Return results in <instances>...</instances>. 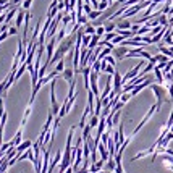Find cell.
<instances>
[{"label": "cell", "mask_w": 173, "mask_h": 173, "mask_svg": "<svg viewBox=\"0 0 173 173\" xmlns=\"http://www.w3.org/2000/svg\"><path fill=\"white\" fill-rule=\"evenodd\" d=\"M144 63H146V62H144V60H141L139 63H138L136 67L133 68V70H130V71H128V73L125 75L123 78H122V84H126V83L130 81V79H133V78H138V76H139L138 73H139V70L144 67Z\"/></svg>", "instance_id": "obj_3"}, {"label": "cell", "mask_w": 173, "mask_h": 173, "mask_svg": "<svg viewBox=\"0 0 173 173\" xmlns=\"http://www.w3.org/2000/svg\"><path fill=\"white\" fill-rule=\"evenodd\" d=\"M168 94H170V97L173 100V83H170V86H168Z\"/></svg>", "instance_id": "obj_37"}, {"label": "cell", "mask_w": 173, "mask_h": 173, "mask_svg": "<svg viewBox=\"0 0 173 173\" xmlns=\"http://www.w3.org/2000/svg\"><path fill=\"white\" fill-rule=\"evenodd\" d=\"M104 62H107V63L112 65V67H117V58H115V57H112V55L105 57V58H104Z\"/></svg>", "instance_id": "obj_24"}, {"label": "cell", "mask_w": 173, "mask_h": 173, "mask_svg": "<svg viewBox=\"0 0 173 173\" xmlns=\"http://www.w3.org/2000/svg\"><path fill=\"white\" fill-rule=\"evenodd\" d=\"M31 144H33L31 141H25V143H21V144H20V146L16 147V152H18V155H21L25 151H28V149L31 147Z\"/></svg>", "instance_id": "obj_10"}, {"label": "cell", "mask_w": 173, "mask_h": 173, "mask_svg": "<svg viewBox=\"0 0 173 173\" xmlns=\"http://www.w3.org/2000/svg\"><path fill=\"white\" fill-rule=\"evenodd\" d=\"M117 28V23H112V21H109V25H105V31L107 33H113V29Z\"/></svg>", "instance_id": "obj_29"}, {"label": "cell", "mask_w": 173, "mask_h": 173, "mask_svg": "<svg viewBox=\"0 0 173 173\" xmlns=\"http://www.w3.org/2000/svg\"><path fill=\"white\" fill-rule=\"evenodd\" d=\"M91 39H92V36H89V34H84V36H83V46H84V49H88L89 47Z\"/></svg>", "instance_id": "obj_20"}, {"label": "cell", "mask_w": 173, "mask_h": 173, "mask_svg": "<svg viewBox=\"0 0 173 173\" xmlns=\"http://www.w3.org/2000/svg\"><path fill=\"white\" fill-rule=\"evenodd\" d=\"M7 3H8V0H0V7H2V5H7Z\"/></svg>", "instance_id": "obj_39"}, {"label": "cell", "mask_w": 173, "mask_h": 173, "mask_svg": "<svg viewBox=\"0 0 173 173\" xmlns=\"http://www.w3.org/2000/svg\"><path fill=\"white\" fill-rule=\"evenodd\" d=\"M113 91L117 94H122V76L118 75V71L113 73Z\"/></svg>", "instance_id": "obj_5"}, {"label": "cell", "mask_w": 173, "mask_h": 173, "mask_svg": "<svg viewBox=\"0 0 173 173\" xmlns=\"http://www.w3.org/2000/svg\"><path fill=\"white\" fill-rule=\"evenodd\" d=\"M128 52H130V49H128V47H125V46H122L120 49H113L112 54L115 55L117 60H125V57H126Z\"/></svg>", "instance_id": "obj_6"}, {"label": "cell", "mask_w": 173, "mask_h": 173, "mask_svg": "<svg viewBox=\"0 0 173 173\" xmlns=\"http://www.w3.org/2000/svg\"><path fill=\"white\" fill-rule=\"evenodd\" d=\"M84 34H89V36H91V34H96L94 26H92V25H88V26L84 28Z\"/></svg>", "instance_id": "obj_30"}, {"label": "cell", "mask_w": 173, "mask_h": 173, "mask_svg": "<svg viewBox=\"0 0 173 173\" xmlns=\"http://www.w3.org/2000/svg\"><path fill=\"white\" fill-rule=\"evenodd\" d=\"M170 36H173V28H172V29H170Z\"/></svg>", "instance_id": "obj_41"}, {"label": "cell", "mask_w": 173, "mask_h": 173, "mask_svg": "<svg viewBox=\"0 0 173 173\" xmlns=\"http://www.w3.org/2000/svg\"><path fill=\"white\" fill-rule=\"evenodd\" d=\"M100 36H97V34H92V39H91V44H89V47L88 49H91V50H94V47L96 46H99V42H100Z\"/></svg>", "instance_id": "obj_16"}, {"label": "cell", "mask_w": 173, "mask_h": 173, "mask_svg": "<svg viewBox=\"0 0 173 173\" xmlns=\"http://www.w3.org/2000/svg\"><path fill=\"white\" fill-rule=\"evenodd\" d=\"M159 109H160V107H159V105H157V104H155V105H152V107H151V110H149V112H147V115H146V117H144V118H143V122H141V123H139V125H138V126H136V128H134V130H133V133H131V136H133V138H134V136H136V134H138V131H139V130H141V128H143V126H144V125H146V123H147V120H149V118H151V117H152V115H154V113H155V112H157V110H159Z\"/></svg>", "instance_id": "obj_4"}, {"label": "cell", "mask_w": 173, "mask_h": 173, "mask_svg": "<svg viewBox=\"0 0 173 173\" xmlns=\"http://www.w3.org/2000/svg\"><path fill=\"white\" fill-rule=\"evenodd\" d=\"M164 78H165V79H168V81H170V83H173V70H172L168 75H165Z\"/></svg>", "instance_id": "obj_36"}, {"label": "cell", "mask_w": 173, "mask_h": 173, "mask_svg": "<svg viewBox=\"0 0 173 173\" xmlns=\"http://www.w3.org/2000/svg\"><path fill=\"white\" fill-rule=\"evenodd\" d=\"M104 164H105V160H102V159H100V160H97V162H96V164H92V165H91V168H89V172H91V173H99L100 170H102Z\"/></svg>", "instance_id": "obj_8"}, {"label": "cell", "mask_w": 173, "mask_h": 173, "mask_svg": "<svg viewBox=\"0 0 173 173\" xmlns=\"http://www.w3.org/2000/svg\"><path fill=\"white\" fill-rule=\"evenodd\" d=\"M31 3H33V0H25V2H23V10H29Z\"/></svg>", "instance_id": "obj_32"}, {"label": "cell", "mask_w": 173, "mask_h": 173, "mask_svg": "<svg viewBox=\"0 0 173 173\" xmlns=\"http://www.w3.org/2000/svg\"><path fill=\"white\" fill-rule=\"evenodd\" d=\"M152 29V28L151 26H143V28H139V31H138V34H136V36H143V34H146V33H149V31H151Z\"/></svg>", "instance_id": "obj_26"}, {"label": "cell", "mask_w": 173, "mask_h": 173, "mask_svg": "<svg viewBox=\"0 0 173 173\" xmlns=\"http://www.w3.org/2000/svg\"><path fill=\"white\" fill-rule=\"evenodd\" d=\"M100 16H102V12H100V10H92V12L88 15V18L89 20H94V21H96V20H99Z\"/></svg>", "instance_id": "obj_17"}, {"label": "cell", "mask_w": 173, "mask_h": 173, "mask_svg": "<svg viewBox=\"0 0 173 173\" xmlns=\"http://www.w3.org/2000/svg\"><path fill=\"white\" fill-rule=\"evenodd\" d=\"M21 134H23V130L20 128V130H18V133L15 134V138L12 139V143H13V146H15V147H18L20 144H21Z\"/></svg>", "instance_id": "obj_14"}, {"label": "cell", "mask_w": 173, "mask_h": 173, "mask_svg": "<svg viewBox=\"0 0 173 173\" xmlns=\"http://www.w3.org/2000/svg\"><path fill=\"white\" fill-rule=\"evenodd\" d=\"M107 31H105V26H97V29H96V34L97 36H104Z\"/></svg>", "instance_id": "obj_31"}, {"label": "cell", "mask_w": 173, "mask_h": 173, "mask_svg": "<svg viewBox=\"0 0 173 173\" xmlns=\"http://www.w3.org/2000/svg\"><path fill=\"white\" fill-rule=\"evenodd\" d=\"M99 122H100V118H99V117L92 115L91 122H89V126H91V128H96V126H99Z\"/></svg>", "instance_id": "obj_23"}, {"label": "cell", "mask_w": 173, "mask_h": 173, "mask_svg": "<svg viewBox=\"0 0 173 173\" xmlns=\"http://www.w3.org/2000/svg\"><path fill=\"white\" fill-rule=\"evenodd\" d=\"M117 36H118L117 33H105V42H112Z\"/></svg>", "instance_id": "obj_25"}, {"label": "cell", "mask_w": 173, "mask_h": 173, "mask_svg": "<svg viewBox=\"0 0 173 173\" xmlns=\"http://www.w3.org/2000/svg\"><path fill=\"white\" fill-rule=\"evenodd\" d=\"M91 130H92V128L89 126V125H86V126H84V130H83V136H81L84 141L89 139V133H91Z\"/></svg>", "instance_id": "obj_18"}, {"label": "cell", "mask_w": 173, "mask_h": 173, "mask_svg": "<svg viewBox=\"0 0 173 173\" xmlns=\"http://www.w3.org/2000/svg\"><path fill=\"white\" fill-rule=\"evenodd\" d=\"M154 73H155V79H157L159 83H164V73H162V68L159 67V65H155V68H154Z\"/></svg>", "instance_id": "obj_13"}, {"label": "cell", "mask_w": 173, "mask_h": 173, "mask_svg": "<svg viewBox=\"0 0 173 173\" xmlns=\"http://www.w3.org/2000/svg\"><path fill=\"white\" fill-rule=\"evenodd\" d=\"M75 128L76 126H71L70 128V133H68V138H67V147H65V154H63L62 162H60V170H63V172L71 165V151H73V147H71V141H73Z\"/></svg>", "instance_id": "obj_1"}, {"label": "cell", "mask_w": 173, "mask_h": 173, "mask_svg": "<svg viewBox=\"0 0 173 173\" xmlns=\"http://www.w3.org/2000/svg\"><path fill=\"white\" fill-rule=\"evenodd\" d=\"M168 15H172V16H173V5L170 7V13H168Z\"/></svg>", "instance_id": "obj_40"}, {"label": "cell", "mask_w": 173, "mask_h": 173, "mask_svg": "<svg viewBox=\"0 0 173 173\" xmlns=\"http://www.w3.org/2000/svg\"><path fill=\"white\" fill-rule=\"evenodd\" d=\"M58 2H63V0H58Z\"/></svg>", "instance_id": "obj_42"}, {"label": "cell", "mask_w": 173, "mask_h": 173, "mask_svg": "<svg viewBox=\"0 0 173 173\" xmlns=\"http://www.w3.org/2000/svg\"><path fill=\"white\" fill-rule=\"evenodd\" d=\"M151 89L154 91L155 97H157V105L160 107L162 104L165 102V99H167V91L162 88V84H154V83L151 84Z\"/></svg>", "instance_id": "obj_2"}, {"label": "cell", "mask_w": 173, "mask_h": 173, "mask_svg": "<svg viewBox=\"0 0 173 173\" xmlns=\"http://www.w3.org/2000/svg\"><path fill=\"white\" fill-rule=\"evenodd\" d=\"M62 76H63V79H65V81H67V83H70V84H71V81L75 79V71L71 70V68H65V71H63V75H62Z\"/></svg>", "instance_id": "obj_7"}, {"label": "cell", "mask_w": 173, "mask_h": 173, "mask_svg": "<svg viewBox=\"0 0 173 173\" xmlns=\"http://www.w3.org/2000/svg\"><path fill=\"white\" fill-rule=\"evenodd\" d=\"M131 23L128 21V20H118L117 21V28H118V31H125V29H131Z\"/></svg>", "instance_id": "obj_9"}, {"label": "cell", "mask_w": 173, "mask_h": 173, "mask_svg": "<svg viewBox=\"0 0 173 173\" xmlns=\"http://www.w3.org/2000/svg\"><path fill=\"white\" fill-rule=\"evenodd\" d=\"M109 5H110V2H109V0H102V2L99 3V8H97V10H100V12L104 13L107 8H109Z\"/></svg>", "instance_id": "obj_22"}, {"label": "cell", "mask_w": 173, "mask_h": 173, "mask_svg": "<svg viewBox=\"0 0 173 173\" xmlns=\"http://www.w3.org/2000/svg\"><path fill=\"white\" fill-rule=\"evenodd\" d=\"M115 168H117L115 159H113V157H110V159H109V164H107V170H109V172H112V170H115Z\"/></svg>", "instance_id": "obj_21"}, {"label": "cell", "mask_w": 173, "mask_h": 173, "mask_svg": "<svg viewBox=\"0 0 173 173\" xmlns=\"http://www.w3.org/2000/svg\"><path fill=\"white\" fill-rule=\"evenodd\" d=\"M25 16H26V13L25 12H23V10H20V12H18V16H16V21H15V28H20V26H21L23 25V20H25Z\"/></svg>", "instance_id": "obj_15"}, {"label": "cell", "mask_w": 173, "mask_h": 173, "mask_svg": "<svg viewBox=\"0 0 173 173\" xmlns=\"http://www.w3.org/2000/svg\"><path fill=\"white\" fill-rule=\"evenodd\" d=\"M131 97H133V96H131V92H125L123 96L120 94V100H122L123 104H126V102H128V100H130Z\"/></svg>", "instance_id": "obj_27"}, {"label": "cell", "mask_w": 173, "mask_h": 173, "mask_svg": "<svg viewBox=\"0 0 173 173\" xmlns=\"http://www.w3.org/2000/svg\"><path fill=\"white\" fill-rule=\"evenodd\" d=\"M84 12H86V15H89V13L92 12V5L91 3H84Z\"/></svg>", "instance_id": "obj_34"}, {"label": "cell", "mask_w": 173, "mask_h": 173, "mask_svg": "<svg viewBox=\"0 0 173 173\" xmlns=\"http://www.w3.org/2000/svg\"><path fill=\"white\" fill-rule=\"evenodd\" d=\"M159 50H160V54H164L165 57H168V58H172V60H173V52L170 49H167L164 44H159Z\"/></svg>", "instance_id": "obj_12"}, {"label": "cell", "mask_w": 173, "mask_h": 173, "mask_svg": "<svg viewBox=\"0 0 173 173\" xmlns=\"http://www.w3.org/2000/svg\"><path fill=\"white\" fill-rule=\"evenodd\" d=\"M105 71H107V73H109V75H113V73H115V67H112V65H107V68H105Z\"/></svg>", "instance_id": "obj_33"}, {"label": "cell", "mask_w": 173, "mask_h": 173, "mask_svg": "<svg viewBox=\"0 0 173 173\" xmlns=\"http://www.w3.org/2000/svg\"><path fill=\"white\" fill-rule=\"evenodd\" d=\"M8 34H10V36H15V34H18V28H10V29H8Z\"/></svg>", "instance_id": "obj_35"}, {"label": "cell", "mask_w": 173, "mask_h": 173, "mask_svg": "<svg viewBox=\"0 0 173 173\" xmlns=\"http://www.w3.org/2000/svg\"><path fill=\"white\" fill-rule=\"evenodd\" d=\"M5 18H7V15H5V13H2V15H0V25L5 21Z\"/></svg>", "instance_id": "obj_38"}, {"label": "cell", "mask_w": 173, "mask_h": 173, "mask_svg": "<svg viewBox=\"0 0 173 173\" xmlns=\"http://www.w3.org/2000/svg\"><path fill=\"white\" fill-rule=\"evenodd\" d=\"M83 154H84V159H89V157H91V147H89V143H88V141L84 143V149H83Z\"/></svg>", "instance_id": "obj_19"}, {"label": "cell", "mask_w": 173, "mask_h": 173, "mask_svg": "<svg viewBox=\"0 0 173 173\" xmlns=\"http://www.w3.org/2000/svg\"><path fill=\"white\" fill-rule=\"evenodd\" d=\"M97 149H99V152H100V155H102V160H105V162H107V160H109V159H110V157H109V154H107V146H105V144H104V143H100Z\"/></svg>", "instance_id": "obj_11"}, {"label": "cell", "mask_w": 173, "mask_h": 173, "mask_svg": "<svg viewBox=\"0 0 173 173\" xmlns=\"http://www.w3.org/2000/svg\"><path fill=\"white\" fill-rule=\"evenodd\" d=\"M55 70H57L58 73H60V71L63 73V71H65V58H63V60H60V62H58V63H57V68H55Z\"/></svg>", "instance_id": "obj_28"}]
</instances>
